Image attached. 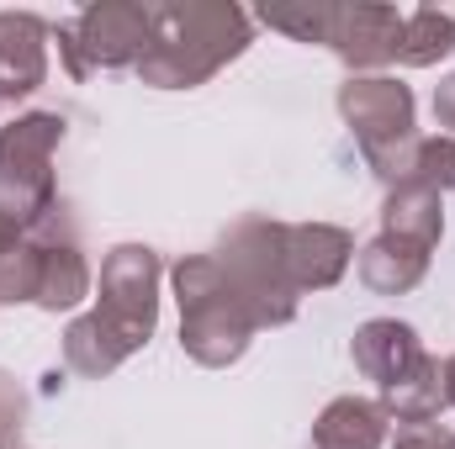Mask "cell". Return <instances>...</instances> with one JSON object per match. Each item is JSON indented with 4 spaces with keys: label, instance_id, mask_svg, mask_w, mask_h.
Instances as JSON below:
<instances>
[{
    "label": "cell",
    "instance_id": "6da1fadb",
    "mask_svg": "<svg viewBox=\"0 0 455 449\" xmlns=\"http://www.w3.org/2000/svg\"><path fill=\"white\" fill-rule=\"evenodd\" d=\"M254 43V16L228 0H170L154 5L148 48L132 75L154 91H196Z\"/></svg>",
    "mask_w": 455,
    "mask_h": 449
},
{
    "label": "cell",
    "instance_id": "7a4b0ae2",
    "mask_svg": "<svg viewBox=\"0 0 455 449\" xmlns=\"http://www.w3.org/2000/svg\"><path fill=\"white\" fill-rule=\"evenodd\" d=\"M170 286L180 302V349L207 370L238 365L259 334V318H254L249 296L233 286L223 259L218 254H186L170 270Z\"/></svg>",
    "mask_w": 455,
    "mask_h": 449
},
{
    "label": "cell",
    "instance_id": "3957f363",
    "mask_svg": "<svg viewBox=\"0 0 455 449\" xmlns=\"http://www.w3.org/2000/svg\"><path fill=\"white\" fill-rule=\"evenodd\" d=\"M339 116L355 132V148L365 169L392 191L413 180L419 159V122H413V91L392 75H349L339 85Z\"/></svg>",
    "mask_w": 455,
    "mask_h": 449
},
{
    "label": "cell",
    "instance_id": "277c9868",
    "mask_svg": "<svg viewBox=\"0 0 455 449\" xmlns=\"http://www.w3.org/2000/svg\"><path fill=\"white\" fill-rule=\"evenodd\" d=\"M233 275V286L249 296L259 328H286L302 307V291L286 264V223L275 217H238L212 248Z\"/></svg>",
    "mask_w": 455,
    "mask_h": 449
},
{
    "label": "cell",
    "instance_id": "5b68a950",
    "mask_svg": "<svg viewBox=\"0 0 455 449\" xmlns=\"http://www.w3.org/2000/svg\"><path fill=\"white\" fill-rule=\"evenodd\" d=\"M64 116L59 112H27L0 127V217L16 227L43 223L59 207L53 185V154L64 143Z\"/></svg>",
    "mask_w": 455,
    "mask_h": 449
},
{
    "label": "cell",
    "instance_id": "8992f818",
    "mask_svg": "<svg viewBox=\"0 0 455 449\" xmlns=\"http://www.w3.org/2000/svg\"><path fill=\"white\" fill-rule=\"evenodd\" d=\"M148 27H154V5L96 0L75 21H59L53 37H59V59H64L69 80H91V75L132 69L148 48Z\"/></svg>",
    "mask_w": 455,
    "mask_h": 449
},
{
    "label": "cell",
    "instance_id": "52a82bcc",
    "mask_svg": "<svg viewBox=\"0 0 455 449\" xmlns=\"http://www.w3.org/2000/svg\"><path fill=\"white\" fill-rule=\"evenodd\" d=\"M159 275H164V264L148 243H116L101 259V286H96L91 318L127 354H138L159 328Z\"/></svg>",
    "mask_w": 455,
    "mask_h": 449
},
{
    "label": "cell",
    "instance_id": "ba28073f",
    "mask_svg": "<svg viewBox=\"0 0 455 449\" xmlns=\"http://www.w3.org/2000/svg\"><path fill=\"white\" fill-rule=\"evenodd\" d=\"M403 16L397 5H376V0H355L334 5V27H329V53L339 59L349 75H376L387 64H397V43H403Z\"/></svg>",
    "mask_w": 455,
    "mask_h": 449
},
{
    "label": "cell",
    "instance_id": "9c48e42d",
    "mask_svg": "<svg viewBox=\"0 0 455 449\" xmlns=\"http://www.w3.org/2000/svg\"><path fill=\"white\" fill-rule=\"evenodd\" d=\"M27 232H32V243H37V254H43L37 307H43V312H69V307H80L96 280H91L85 248H80V238H75V223H69L64 201H59L43 223H32Z\"/></svg>",
    "mask_w": 455,
    "mask_h": 449
},
{
    "label": "cell",
    "instance_id": "30bf717a",
    "mask_svg": "<svg viewBox=\"0 0 455 449\" xmlns=\"http://www.w3.org/2000/svg\"><path fill=\"white\" fill-rule=\"evenodd\" d=\"M286 264L297 291H329L355 264V232L339 223H286Z\"/></svg>",
    "mask_w": 455,
    "mask_h": 449
},
{
    "label": "cell",
    "instance_id": "8fae6325",
    "mask_svg": "<svg viewBox=\"0 0 455 449\" xmlns=\"http://www.w3.org/2000/svg\"><path fill=\"white\" fill-rule=\"evenodd\" d=\"M48 37L53 27L32 11H0V101H21L48 80Z\"/></svg>",
    "mask_w": 455,
    "mask_h": 449
},
{
    "label": "cell",
    "instance_id": "7c38bea8",
    "mask_svg": "<svg viewBox=\"0 0 455 449\" xmlns=\"http://www.w3.org/2000/svg\"><path fill=\"white\" fill-rule=\"evenodd\" d=\"M424 338L413 334V323H397V318H371L360 323L349 338V359L365 381H376V391H387L392 381H403L419 359H424Z\"/></svg>",
    "mask_w": 455,
    "mask_h": 449
},
{
    "label": "cell",
    "instance_id": "4fadbf2b",
    "mask_svg": "<svg viewBox=\"0 0 455 449\" xmlns=\"http://www.w3.org/2000/svg\"><path fill=\"white\" fill-rule=\"evenodd\" d=\"M429 259H435V248H419L392 232H376L365 248H355V270L376 296H408L429 275Z\"/></svg>",
    "mask_w": 455,
    "mask_h": 449
},
{
    "label": "cell",
    "instance_id": "5bb4252c",
    "mask_svg": "<svg viewBox=\"0 0 455 449\" xmlns=\"http://www.w3.org/2000/svg\"><path fill=\"white\" fill-rule=\"evenodd\" d=\"M392 418L371 397H334L318 423H313V449H381Z\"/></svg>",
    "mask_w": 455,
    "mask_h": 449
},
{
    "label": "cell",
    "instance_id": "9a60e30c",
    "mask_svg": "<svg viewBox=\"0 0 455 449\" xmlns=\"http://www.w3.org/2000/svg\"><path fill=\"white\" fill-rule=\"evenodd\" d=\"M381 232L392 238H408L419 248H440L445 238V196L429 191V185H392L387 201H381Z\"/></svg>",
    "mask_w": 455,
    "mask_h": 449
},
{
    "label": "cell",
    "instance_id": "2e32d148",
    "mask_svg": "<svg viewBox=\"0 0 455 449\" xmlns=\"http://www.w3.org/2000/svg\"><path fill=\"white\" fill-rule=\"evenodd\" d=\"M376 402H381V413L397 418L403 429H408V423H435V418L445 413V365H440L435 354H424V359H419L403 381H392Z\"/></svg>",
    "mask_w": 455,
    "mask_h": 449
},
{
    "label": "cell",
    "instance_id": "e0dca14e",
    "mask_svg": "<svg viewBox=\"0 0 455 449\" xmlns=\"http://www.w3.org/2000/svg\"><path fill=\"white\" fill-rule=\"evenodd\" d=\"M455 53V5H419L403 16V43L397 64L403 69H429Z\"/></svg>",
    "mask_w": 455,
    "mask_h": 449
},
{
    "label": "cell",
    "instance_id": "ac0fdd59",
    "mask_svg": "<svg viewBox=\"0 0 455 449\" xmlns=\"http://www.w3.org/2000/svg\"><path fill=\"white\" fill-rule=\"evenodd\" d=\"M37 286H43V254H37L32 232L0 217V302L37 307Z\"/></svg>",
    "mask_w": 455,
    "mask_h": 449
},
{
    "label": "cell",
    "instance_id": "d6986e66",
    "mask_svg": "<svg viewBox=\"0 0 455 449\" xmlns=\"http://www.w3.org/2000/svg\"><path fill=\"white\" fill-rule=\"evenodd\" d=\"M122 359H132L122 343H116L91 312H80L69 328H64V365L75 370V375H85V381H101V375H112Z\"/></svg>",
    "mask_w": 455,
    "mask_h": 449
},
{
    "label": "cell",
    "instance_id": "ffe728a7",
    "mask_svg": "<svg viewBox=\"0 0 455 449\" xmlns=\"http://www.w3.org/2000/svg\"><path fill=\"white\" fill-rule=\"evenodd\" d=\"M259 21L270 32H286L297 43H323L329 48V27H334V0H302V5H265Z\"/></svg>",
    "mask_w": 455,
    "mask_h": 449
},
{
    "label": "cell",
    "instance_id": "44dd1931",
    "mask_svg": "<svg viewBox=\"0 0 455 449\" xmlns=\"http://www.w3.org/2000/svg\"><path fill=\"white\" fill-rule=\"evenodd\" d=\"M413 185H429V191H455V138L451 132H435V138H419V159H413Z\"/></svg>",
    "mask_w": 455,
    "mask_h": 449
},
{
    "label": "cell",
    "instance_id": "7402d4cb",
    "mask_svg": "<svg viewBox=\"0 0 455 449\" xmlns=\"http://www.w3.org/2000/svg\"><path fill=\"white\" fill-rule=\"evenodd\" d=\"M21 423H27V397H21V386L0 370V449L21 445Z\"/></svg>",
    "mask_w": 455,
    "mask_h": 449
},
{
    "label": "cell",
    "instance_id": "603a6c76",
    "mask_svg": "<svg viewBox=\"0 0 455 449\" xmlns=\"http://www.w3.org/2000/svg\"><path fill=\"white\" fill-rule=\"evenodd\" d=\"M392 449H455V429H445V423H408V429H397Z\"/></svg>",
    "mask_w": 455,
    "mask_h": 449
},
{
    "label": "cell",
    "instance_id": "cb8c5ba5",
    "mask_svg": "<svg viewBox=\"0 0 455 449\" xmlns=\"http://www.w3.org/2000/svg\"><path fill=\"white\" fill-rule=\"evenodd\" d=\"M435 122L455 138V75H445V80L435 85Z\"/></svg>",
    "mask_w": 455,
    "mask_h": 449
},
{
    "label": "cell",
    "instance_id": "d4e9b609",
    "mask_svg": "<svg viewBox=\"0 0 455 449\" xmlns=\"http://www.w3.org/2000/svg\"><path fill=\"white\" fill-rule=\"evenodd\" d=\"M440 365H445V407H455V354L440 359Z\"/></svg>",
    "mask_w": 455,
    "mask_h": 449
},
{
    "label": "cell",
    "instance_id": "484cf974",
    "mask_svg": "<svg viewBox=\"0 0 455 449\" xmlns=\"http://www.w3.org/2000/svg\"><path fill=\"white\" fill-rule=\"evenodd\" d=\"M0 106H5V101H0Z\"/></svg>",
    "mask_w": 455,
    "mask_h": 449
}]
</instances>
